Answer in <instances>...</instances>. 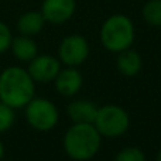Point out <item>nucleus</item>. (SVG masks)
Segmentation results:
<instances>
[{"instance_id": "obj_8", "label": "nucleus", "mask_w": 161, "mask_h": 161, "mask_svg": "<svg viewBox=\"0 0 161 161\" xmlns=\"http://www.w3.org/2000/svg\"><path fill=\"white\" fill-rule=\"evenodd\" d=\"M40 10L47 23L59 25L72 19L76 10V2L75 0H44Z\"/></svg>"}, {"instance_id": "obj_20", "label": "nucleus", "mask_w": 161, "mask_h": 161, "mask_svg": "<svg viewBox=\"0 0 161 161\" xmlns=\"http://www.w3.org/2000/svg\"><path fill=\"white\" fill-rule=\"evenodd\" d=\"M11 2H17V0H11Z\"/></svg>"}, {"instance_id": "obj_3", "label": "nucleus", "mask_w": 161, "mask_h": 161, "mask_svg": "<svg viewBox=\"0 0 161 161\" xmlns=\"http://www.w3.org/2000/svg\"><path fill=\"white\" fill-rule=\"evenodd\" d=\"M136 38V28L126 14H112L100 25L99 40L106 51L117 54L131 48Z\"/></svg>"}, {"instance_id": "obj_11", "label": "nucleus", "mask_w": 161, "mask_h": 161, "mask_svg": "<svg viewBox=\"0 0 161 161\" xmlns=\"http://www.w3.org/2000/svg\"><path fill=\"white\" fill-rule=\"evenodd\" d=\"M116 67L123 76L133 78V76H136L137 74H140V71H142L143 58L136 50L127 48V50H125V51L117 53Z\"/></svg>"}, {"instance_id": "obj_19", "label": "nucleus", "mask_w": 161, "mask_h": 161, "mask_svg": "<svg viewBox=\"0 0 161 161\" xmlns=\"http://www.w3.org/2000/svg\"><path fill=\"white\" fill-rule=\"evenodd\" d=\"M156 161H161V148L158 150V153H157V156H156Z\"/></svg>"}, {"instance_id": "obj_14", "label": "nucleus", "mask_w": 161, "mask_h": 161, "mask_svg": "<svg viewBox=\"0 0 161 161\" xmlns=\"http://www.w3.org/2000/svg\"><path fill=\"white\" fill-rule=\"evenodd\" d=\"M143 19L151 27H161V0H148L143 6Z\"/></svg>"}, {"instance_id": "obj_2", "label": "nucleus", "mask_w": 161, "mask_h": 161, "mask_svg": "<svg viewBox=\"0 0 161 161\" xmlns=\"http://www.w3.org/2000/svg\"><path fill=\"white\" fill-rule=\"evenodd\" d=\"M102 144V136L93 123H72L62 139V147L69 158L89 161L97 154Z\"/></svg>"}, {"instance_id": "obj_7", "label": "nucleus", "mask_w": 161, "mask_h": 161, "mask_svg": "<svg viewBox=\"0 0 161 161\" xmlns=\"http://www.w3.org/2000/svg\"><path fill=\"white\" fill-rule=\"evenodd\" d=\"M61 65L62 64L58 57L50 54H38L36 58L28 62L27 71L36 83H47L54 82L55 76L61 71Z\"/></svg>"}, {"instance_id": "obj_13", "label": "nucleus", "mask_w": 161, "mask_h": 161, "mask_svg": "<svg viewBox=\"0 0 161 161\" xmlns=\"http://www.w3.org/2000/svg\"><path fill=\"white\" fill-rule=\"evenodd\" d=\"M45 19L42 16L41 10H30L23 13L21 16L17 19L16 27L20 34L28 37H34L42 31L45 25Z\"/></svg>"}, {"instance_id": "obj_10", "label": "nucleus", "mask_w": 161, "mask_h": 161, "mask_svg": "<svg viewBox=\"0 0 161 161\" xmlns=\"http://www.w3.org/2000/svg\"><path fill=\"white\" fill-rule=\"evenodd\" d=\"M99 106L88 99H75L67 106V114L72 123H93Z\"/></svg>"}, {"instance_id": "obj_4", "label": "nucleus", "mask_w": 161, "mask_h": 161, "mask_svg": "<svg viewBox=\"0 0 161 161\" xmlns=\"http://www.w3.org/2000/svg\"><path fill=\"white\" fill-rule=\"evenodd\" d=\"M93 126L102 137L116 139L127 133L130 127V116L127 110L119 105H103L97 108Z\"/></svg>"}, {"instance_id": "obj_1", "label": "nucleus", "mask_w": 161, "mask_h": 161, "mask_svg": "<svg viewBox=\"0 0 161 161\" xmlns=\"http://www.w3.org/2000/svg\"><path fill=\"white\" fill-rule=\"evenodd\" d=\"M36 96V82L27 68L7 67L0 72V100L14 110L24 106Z\"/></svg>"}, {"instance_id": "obj_9", "label": "nucleus", "mask_w": 161, "mask_h": 161, "mask_svg": "<svg viewBox=\"0 0 161 161\" xmlns=\"http://www.w3.org/2000/svg\"><path fill=\"white\" fill-rule=\"evenodd\" d=\"M82 85H83L82 74L75 67L61 68V71L54 79L55 91L61 96L65 97H72L75 95H78L79 91L82 89Z\"/></svg>"}, {"instance_id": "obj_5", "label": "nucleus", "mask_w": 161, "mask_h": 161, "mask_svg": "<svg viewBox=\"0 0 161 161\" xmlns=\"http://www.w3.org/2000/svg\"><path fill=\"white\" fill-rule=\"evenodd\" d=\"M24 117L30 127L41 133H47L58 125L59 112L55 103L50 99L34 96L24 106Z\"/></svg>"}, {"instance_id": "obj_16", "label": "nucleus", "mask_w": 161, "mask_h": 161, "mask_svg": "<svg viewBox=\"0 0 161 161\" xmlns=\"http://www.w3.org/2000/svg\"><path fill=\"white\" fill-rule=\"evenodd\" d=\"M113 161H147L146 154L139 147H125L114 156Z\"/></svg>"}, {"instance_id": "obj_12", "label": "nucleus", "mask_w": 161, "mask_h": 161, "mask_svg": "<svg viewBox=\"0 0 161 161\" xmlns=\"http://www.w3.org/2000/svg\"><path fill=\"white\" fill-rule=\"evenodd\" d=\"M10 51L17 61L28 64L31 59L38 55V45H37L36 40L33 37L20 34L17 37H13Z\"/></svg>"}, {"instance_id": "obj_6", "label": "nucleus", "mask_w": 161, "mask_h": 161, "mask_svg": "<svg viewBox=\"0 0 161 161\" xmlns=\"http://www.w3.org/2000/svg\"><path fill=\"white\" fill-rule=\"evenodd\" d=\"M88 40L80 34H69L64 37L58 47V59L65 67H75L78 68L89 57Z\"/></svg>"}, {"instance_id": "obj_18", "label": "nucleus", "mask_w": 161, "mask_h": 161, "mask_svg": "<svg viewBox=\"0 0 161 161\" xmlns=\"http://www.w3.org/2000/svg\"><path fill=\"white\" fill-rule=\"evenodd\" d=\"M4 153H6L4 144H3V142L0 140V161H2V160H3V157H4Z\"/></svg>"}, {"instance_id": "obj_15", "label": "nucleus", "mask_w": 161, "mask_h": 161, "mask_svg": "<svg viewBox=\"0 0 161 161\" xmlns=\"http://www.w3.org/2000/svg\"><path fill=\"white\" fill-rule=\"evenodd\" d=\"M14 112H16L14 109H11L10 106H7L0 100V134L8 131L11 126L14 125V120H16Z\"/></svg>"}, {"instance_id": "obj_17", "label": "nucleus", "mask_w": 161, "mask_h": 161, "mask_svg": "<svg viewBox=\"0 0 161 161\" xmlns=\"http://www.w3.org/2000/svg\"><path fill=\"white\" fill-rule=\"evenodd\" d=\"M11 41H13V34H11L10 27L0 20V55L10 50Z\"/></svg>"}]
</instances>
